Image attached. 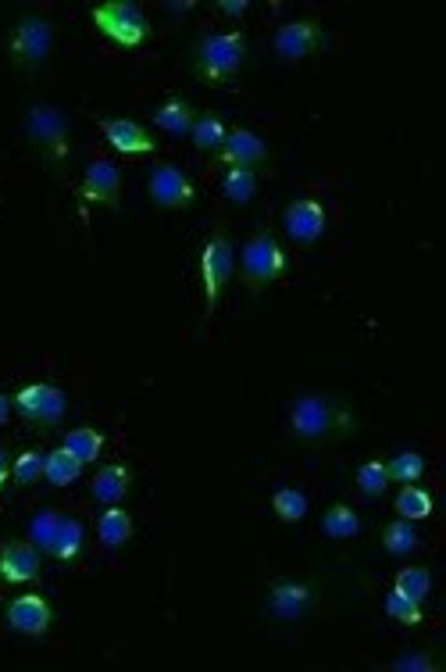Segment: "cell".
<instances>
[{
    "label": "cell",
    "mask_w": 446,
    "mask_h": 672,
    "mask_svg": "<svg viewBox=\"0 0 446 672\" xmlns=\"http://www.w3.org/2000/svg\"><path fill=\"white\" fill-rule=\"evenodd\" d=\"M290 429L293 437L318 444V440L350 433L354 429V415L347 412V404L329 394H304L290 408Z\"/></svg>",
    "instance_id": "6da1fadb"
},
{
    "label": "cell",
    "mask_w": 446,
    "mask_h": 672,
    "mask_svg": "<svg viewBox=\"0 0 446 672\" xmlns=\"http://www.w3.org/2000/svg\"><path fill=\"white\" fill-rule=\"evenodd\" d=\"M247 58V36L243 33H215L200 40L197 72L204 83H229Z\"/></svg>",
    "instance_id": "7a4b0ae2"
},
{
    "label": "cell",
    "mask_w": 446,
    "mask_h": 672,
    "mask_svg": "<svg viewBox=\"0 0 446 672\" xmlns=\"http://www.w3.org/2000/svg\"><path fill=\"white\" fill-rule=\"evenodd\" d=\"M93 26L108 40H115L118 47H140L150 36L147 15L133 0H104V4H97L93 8Z\"/></svg>",
    "instance_id": "3957f363"
},
{
    "label": "cell",
    "mask_w": 446,
    "mask_h": 672,
    "mask_svg": "<svg viewBox=\"0 0 446 672\" xmlns=\"http://www.w3.org/2000/svg\"><path fill=\"white\" fill-rule=\"evenodd\" d=\"M282 269H286V254L275 244V236L272 233L250 236L247 247H243V283L250 290H265L268 283H275L282 276Z\"/></svg>",
    "instance_id": "277c9868"
},
{
    "label": "cell",
    "mask_w": 446,
    "mask_h": 672,
    "mask_svg": "<svg viewBox=\"0 0 446 672\" xmlns=\"http://www.w3.org/2000/svg\"><path fill=\"white\" fill-rule=\"evenodd\" d=\"M232 269H236V247L225 233L211 236L200 254V276H204V297H207V315L218 308V297L229 286Z\"/></svg>",
    "instance_id": "5b68a950"
},
{
    "label": "cell",
    "mask_w": 446,
    "mask_h": 672,
    "mask_svg": "<svg viewBox=\"0 0 446 672\" xmlns=\"http://www.w3.org/2000/svg\"><path fill=\"white\" fill-rule=\"evenodd\" d=\"M15 408L22 419L36 422V426H58L65 419V390L54 383H29L15 394Z\"/></svg>",
    "instance_id": "8992f818"
},
{
    "label": "cell",
    "mask_w": 446,
    "mask_h": 672,
    "mask_svg": "<svg viewBox=\"0 0 446 672\" xmlns=\"http://www.w3.org/2000/svg\"><path fill=\"white\" fill-rule=\"evenodd\" d=\"M54 47V26L47 18H22L8 40V51L18 65H40Z\"/></svg>",
    "instance_id": "52a82bcc"
},
{
    "label": "cell",
    "mask_w": 446,
    "mask_h": 672,
    "mask_svg": "<svg viewBox=\"0 0 446 672\" xmlns=\"http://www.w3.org/2000/svg\"><path fill=\"white\" fill-rule=\"evenodd\" d=\"M322 43H325L322 26H318L314 18H297V22H286V26H279L272 47H275V54H279V58L300 61V58H307V54L322 51Z\"/></svg>",
    "instance_id": "ba28073f"
},
{
    "label": "cell",
    "mask_w": 446,
    "mask_h": 672,
    "mask_svg": "<svg viewBox=\"0 0 446 672\" xmlns=\"http://www.w3.org/2000/svg\"><path fill=\"white\" fill-rule=\"evenodd\" d=\"M150 201L161 204V208H186V204H193V183L186 176H182V168L175 165H157L154 172H150Z\"/></svg>",
    "instance_id": "9c48e42d"
},
{
    "label": "cell",
    "mask_w": 446,
    "mask_h": 672,
    "mask_svg": "<svg viewBox=\"0 0 446 672\" xmlns=\"http://www.w3.org/2000/svg\"><path fill=\"white\" fill-rule=\"evenodd\" d=\"M0 580L4 583H36L40 580V551L33 540H11L0 547Z\"/></svg>",
    "instance_id": "30bf717a"
},
{
    "label": "cell",
    "mask_w": 446,
    "mask_h": 672,
    "mask_svg": "<svg viewBox=\"0 0 446 672\" xmlns=\"http://www.w3.org/2000/svg\"><path fill=\"white\" fill-rule=\"evenodd\" d=\"M79 194H83V201H90V204H111V208H115L118 194H122V172H118L115 161H108V158L90 161Z\"/></svg>",
    "instance_id": "8fae6325"
},
{
    "label": "cell",
    "mask_w": 446,
    "mask_h": 672,
    "mask_svg": "<svg viewBox=\"0 0 446 672\" xmlns=\"http://www.w3.org/2000/svg\"><path fill=\"white\" fill-rule=\"evenodd\" d=\"M50 619L54 612L40 594H22L8 605V626L25 637H43L50 630Z\"/></svg>",
    "instance_id": "7c38bea8"
},
{
    "label": "cell",
    "mask_w": 446,
    "mask_h": 672,
    "mask_svg": "<svg viewBox=\"0 0 446 672\" xmlns=\"http://www.w3.org/2000/svg\"><path fill=\"white\" fill-rule=\"evenodd\" d=\"M218 158H222L229 168H254L268 158V147L254 129L240 126V129H229V133H225V143H222V151H218Z\"/></svg>",
    "instance_id": "4fadbf2b"
},
{
    "label": "cell",
    "mask_w": 446,
    "mask_h": 672,
    "mask_svg": "<svg viewBox=\"0 0 446 672\" xmlns=\"http://www.w3.org/2000/svg\"><path fill=\"white\" fill-rule=\"evenodd\" d=\"M282 226L297 244H314L325 233V208L318 201H293L282 215Z\"/></svg>",
    "instance_id": "5bb4252c"
},
{
    "label": "cell",
    "mask_w": 446,
    "mask_h": 672,
    "mask_svg": "<svg viewBox=\"0 0 446 672\" xmlns=\"http://www.w3.org/2000/svg\"><path fill=\"white\" fill-rule=\"evenodd\" d=\"M25 129H29V136H33L40 147H47L54 158H61L65 154V118H61V111L54 108H33L29 111V118H25Z\"/></svg>",
    "instance_id": "9a60e30c"
},
{
    "label": "cell",
    "mask_w": 446,
    "mask_h": 672,
    "mask_svg": "<svg viewBox=\"0 0 446 672\" xmlns=\"http://www.w3.org/2000/svg\"><path fill=\"white\" fill-rule=\"evenodd\" d=\"M100 133L108 136V143L122 154H150L154 151V136H147V129L133 118H104Z\"/></svg>",
    "instance_id": "2e32d148"
},
{
    "label": "cell",
    "mask_w": 446,
    "mask_h": 672,
    "mask_svg": "<svg viewBox=\"0 0 446 672\" xmlns=\"http://www.w3.org/2000/svg\"><path fill=\"white\" fill-rule=\"evenodd\" d=\"M311 597L314 590L307 587V583H275L272 594H268V608H272V615H279V619L293 622L307 612Z\"/></svg>",
    "instance_id": "e0dca14e"
},
{
    "label": "cell",
    "mask_w": 446,
    "mask_h": 672,
    "mask_svg": "<svg viewBox=\"0 0 446 672\" xmlns=\"http://www.w3.org/2000/svg\"><path fill=\"white\" fill-rule=\"evenodd\" d=\"M129 487H133V476H129L125 465H104V469L93 476L90 494L97 497L100 504H118V501H125Z\"/></svg>",
    "instance_id": "ac0fdd59"
},
{
    "label": "cell",
    "mask_w": 446,
    "mask_h": 672,
    "mask_svg": "<svg viewBox=\"0 0 446 672\" xmlns=\"http://www.w3.org/2000/svg\"><path fill=\"white\" fill-rule=\"evenodd\" d=\"M193 122H197V115H193V108L182 101V97H172V101H165L161 108L154 111V126L161 129V133L175 136V140L190 136Z\"/></svg>",
    "instance_id": "d6986e66"
},
{
    "label": "cell",
    "mask_w": 446,
    "mask_h": 672,
    "mask_svg": "<svg viewBox=\"0 0 446 672\" xmlns=\"http://www.w3.org/2000/svg\"><path fill=\"white\" fill-rule=\"evenodd\" d=\"M79 476H83V462H79V458H75V454L68 451L65 444H61L58 451L47 454V469H43V479H50L54 487H72Z\"/></svg>",
    "instance_id": "ffe728a7"
},
{
    "label": "cell",
    "mask_w": 446,
    "mask_h": 672,
    "mask_svg": "<svg viewBox=\"0 0 446 672\" xmlns=\"http://www.w3.org/2000/svg\"><path fill=\"white\" fill-rule=\"evenodd\" d=\"M97 533H100V544L104 547H122L125 540L133 537V519H129L125 508H115V504H111L108 512L100 515Z\"/></svg>",
    "instance_id": "44dd1931"
},
{
    "label": "cell",
    "mask_w": 446,
    "mask_h": 672,
    "mask_svg": "<svg viewBox=\"0 0 446 672\" xmlns=\"http://www.w3.org/2000/svg\"><path fill=\"white\" fill-rule=\"evenodd\" d=\"M79 551H83V522H79V519H61L58 522V533H54V540H50L47 555L61 558V562H72Z\"/></svg>",
    "instance_id": "7402d4cb"
},
{
    "label": "cell",
    "mask_w": 446,
    "mask_h": 672,
    "mask_svg": "<svg viewBox=\"0 0 446 672\" xmlns=\"http://www.w3.org/2000/svg\"><path fill=\"white\" fill-rule=\"evenodd\" d=\"M322 530H325V537H332V540H350V537H357V530H361V519H357V512L350 508V504H332L322 519Z\"/></svg>",
    "instance_id": "603a6c76"
},
{
    "label": "cell",
    "mask_w": 446,
    "mask_h": 672,
    "mask_svg": "<svg viewBox=\"0 0 446 672\" xmlns=\"http://www.w3.org/2000/svg\"><path fill=\"white\" fill-rule=\"evenodd\" d=\"M393 508H397V515H400V519H407V522L429 519V515H432V497L425 494V490L414 487V483H404V490L397 494Z\"/></svg>",
    "instance_id": "cb8c5ba5"
},
{
    "label": "cell",
    "mask_w": 446,
    "mask_h": 672,
    "mask_svg": "<svg viewBox=\"0 0 446 672\" xmlns=\"http://www.w3.org/2000/svg\"><path fill=\"white\" fill-rule=\"evenodd\" d=\"M222 194L229 197L232 204L254 201V194H257L254 168H229V172H225V179H222Z\"/></svg>",
    "instance_id": "d4e9b609"
},
{
    "label": "cell",
    "mask_w": 446,
    "mask_h": 672,
    "mask_svg": "<svg viewBox=\"0 0 446 672\" xmlns=\"http://www.w3.org/2000/svg\"><path fill=\"white\" fill-rule=\"evenodd\" d=\"M65 447H68V451H72L83 465H90V462H97L100 451H104V437H100L97 429L79 426V429H72V433H68V437H65Z\"/></svg>",
    "instance_id": "484cf974"
},
{
    "label": "cell",
    "mask_w": 446,
    "mask_h": 672,
    "mask_svg": "<svg viewBox=\"0 0 446 672\" xmlns=\"http://www.w3.org/2000/svg\"><path fill=\"white\" fill-rule=\"evenodd\" d=\"M382 547H386L389 555H397V558L411 555L414 547H418V530H414L407 519L389 522L386 530H382Z\"/></svg>",
    "instance_id": "4316f807"
},
{
    "label": "cell",
    "mask_w": 446,
    "mask_h": 672,
    "mask_svg": "<svg viewBox=\"0 0 446 672\" xmlns=\"http://www.w3.org/2000/svg\"><path fill=\"white\" fill-rule=\"evenodd\" d=\"M225 133H229V129H225L222 118H215V115H200L197 122H193V129H190L193 143H197L200 151H222Z\"/></svg>",
    "instance_id": "83f0119b"
},
{
    "label": "cell",
    "mask_w": 446,
    "mask_h": 672,
    "mask_svg": "<svg viewBox=\"0 0 446 672\" xmlns=\"http://www.w3.org/2000/svg\"><path fill=\"white\" fill-rule=\"evenodd\" d=\"M393 590H400L404 597H411V601H418V605H422L425 597H429V590H432L429 569H422V565H411V569H404L397 576V583H393Z\"/></svg>",
    "instance_id": "f1b7e54d"
},
{
    "label": "cell",
    "mask_w": 446,
    "mask_h": 672,
    "mask_svg": "<svg viewBox=\"0 0 446 672\" xmlns=\"http://www.w3.org/2000/svg\"><path fill=\"white\" fill-rule=\"evenodd\" d=\"M43 469H47V454L25 451V454H18V462L11 465V476H15L18 487H33L36 479H43Z\"/></svg>",
    "instance_id": "f546056e"
},
{
    "label": "cell",
    "mask_w": 446,
    "mask_h": 672,
    "mask_svg": "<svg viewBox=\"0 0 446 672\" xmlns=\"http://www.w3.org/2000/svg\"><path fill=\"white\" fill-rule=\"evenodd\" d=\"M386 472H389V483H414V479H422L425 458L422 454H414V451H404L386 465Z\"/></svg>",
    "instance_id": "4dcf8cb0"
},
{
    "label": "cell",
    "mask_w": 446,
    "mask_h": 672,
    "mask_svg": "<svg viewBox=\"0 0 446 672\" xmlns=\"http://www.w3.org/2000/svg\"><path fill=\"white\" fill-rule=\"evenodd\" d=\"M272 508L282 522H300L307 515V497L300 490H275Z\"/></svg>",
    "instance_id": "1f68e13d"
},
{
    "label": "cell",
    "mask_w": 446,
    "mask_h": 672,
    "mask_svg": "<svg viewBox=\"0 0 446 672\" xmlns=\"http://www.w3.org/2000/svg\"><path fill=\"white\" fill-rule=\"evenodd\" d=\"M386 615L404 622V626H418V622H422V605L411 601V597H404L400 590H393V594L386 597Z\"/></svg>",
    "instance_id": "d6a6232c"
},
{
    "label": "cell",
    "mask_w": 446,
    "mask_h": 672,
    "mask_svg": "<svg viewBox=\"0 0 446 672\" xmlns=\"http://www.w3.org/2000/svg\"><path fill=\"white\" fill-rule=\"evenodd\" d=\"M357 487H361V494L368 497H379L382 490L389 487V472L382 462H364L361 469H357Z\"/></svg>",
    "instance_id": "836d02e7"
},
{
    "label": "cell",
    "mask_w": 446,
    "mask_h": 672,
    "mask_svg": "<svg viewBox=\"0 0 446 672\" xmlns=\"http://www.w3.org/2000/svg\"><path fill=\"white\" fill-rule=\"evenodd\" d=\"M58 522H61V515L40 512L33 522H29V540H33L40 551H50V540H54V533H58Z\"/></svg>",
    "instance_id": "e575fe53"
},
{
    "label": "cell",
    "mask_w": 446,
    "mask_h": 672,
    "mask_svg": "<svg viewBox=\"0 0 446 672\" xmlns=\"http://www.w3.org/2000/svg\"><path fill=\"white\" fill-rule=\"evenodd\" d=\"M393 669L397 672H407V669L411 672H432L436 669V662H432L429 655H422V651H411V655H400L397 662H393Z\"/></svg>",
    "instance_id": "d590c367"
},
{
    "label": "cell",
    "mask_w": 446,
    "mask_h": 672,
    "mask_svg": "<svg viewBox=\"0 0 446 672\" xmlns=\"http://www.w3.org/2000/svg\"><path fill=\"white\" fill-rule=\"evenodd\" d=\"M218 11H222V15L240 18V15H247V4H243V0H229V4H218Z\"/></svg>",
    "instance_id": "8d00e7d4"
},
{
    "label": "cell",
    "mask_w": 446,
    "mask_h": 672,
    "mask_svg": "<svg viewBox=\"0 0 446 672\" xmlns=\"http://www.w3.org/2000/svg\"><path fill=\"white\" fill-rule=\"evenodd\" d=\"M8 476H11V462H8V451L0 447V487L8 483Z\"/></svg>",
    "instance_id": "74e56055"
},
{
    "label": "cell",
    "mask_w": 446,
    "mask_h": 672,
    "mask_svg": "<svg viewBox=\"0 0 446 672\" xmlns=\"http://www.w3.org/2000/svg\"><path fill=\"white\" fill-rule=\"evenodd\" d=\"M8 415H11V401L4 394H0V426H4V422H8Z\"/></svg>",
    "instance_id": "f35d334b"
}]
</instances>
